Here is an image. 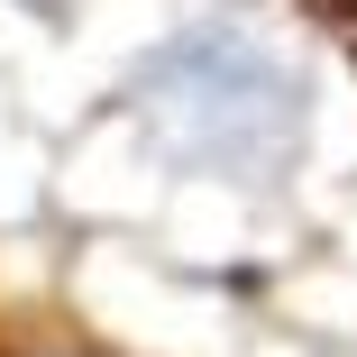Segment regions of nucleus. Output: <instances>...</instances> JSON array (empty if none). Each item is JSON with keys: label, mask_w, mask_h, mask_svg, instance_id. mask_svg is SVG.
<instances>
[{"label": "nucleus", "mask_w": 357, "mask_h": 357, "mask_svg": "<svg viewBox=\"0 0 357 357\" xmlns=\"http://www.w3.org/2000/svg\"><path fill=\"white\" fill-rule=\"evenodd\" d=\"M137 110H147L183 156L220 174H275L303 137V92L275 55H257L229 28L174 37L147 74H137Z\"/></svg>", "instance_id": "1"}, {"label": "nucleus", "mask_w": 357, "mask_h": 357, "mask_svg": "<svg viewBox=\"0 0 357 357\" xmlns=\"http://www.w3.org/2000/svg\"><path fill=\"white\" fill-rule=\"evenodd\" d=\"M303 10H312V19H321L339 46H357V0H303Z\"/></svg>", "instance_id": "2"}]
</instances>
